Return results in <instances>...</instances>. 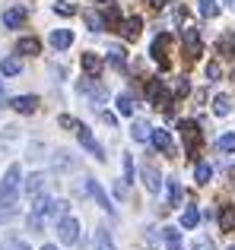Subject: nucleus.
Listing matches in <instances>:
<instances>
[{
	"instance_id": "1",
	"label": "nucleus",
	"mask_w": 235,
	"mask_h": 250,
	"mask_svg": "<svg viewBox=\"0 0 235 250\" xmlns=\"http://www.w3.org/2000/svg\"><path fill=\"white\" fill-rule=\"evenodd\" d=\"M19 181H23V168L10 165L3 181H0V212H6V215L13 212V203H16V193H19Z\"/></svg>"
},
{
	"instance_id": "2",
	"label": "nucleus",
	"mask_w": 235,
	"mask_h": 250,
	"mask_svg": "<svg viewBox=\"0 0 235 250\" xmlns=\"http://www.w3.org/2000/svg\"><path fill=\"white\" fill-rule=\"evenodd\" d=\"M146 98H149V104H153V108H162L165 114H172V108H175V95L165 89V83H162L159 76L146 83Z\"/></svg>"
},
{
	"instance_id": "3",
	"label": "nucleus",
	"mask_w": 235,
	"mask_h": 250,
	"mask_svg": "<svg viewBox=\"0 0 235 250\" xmlns=\"http://www.w3.org/2000/svg\"><path fill=\"white\" fill-rule=\"evenodd\" d=\"M178 133H181V140H185L188 159H197V149H200V143H204V133H200V127H197L194 121H178Z\"/></svg>"
},
{
	"instance_id": "4",
	"label": "nucleus",
	"mask_w": 235,
	"mask_h": 250,
	"mask_svg": "<svg viewBox=\"0 0 235 250\" xmlns=\"http://www.w3.org/2000/svg\"><path fill=\"white\" fill-rule=\"evenodd\" d=\"M57 241L67 247L80 244V219H73V215H64V219H57Z\"/></svg>"
},
{
	"instance_id": "5",
	"label": "nucleus",
	"mask_w": 235,
	"mask_h": 250,
	"mask_svg": "<svg viewBox=\"0 0 235 250\" xmlns=\"http://www.w3.org/2000/svg\"><path fill=\"white\" fill-rule=\"evenodd\" d=\"M181 44H185V54H188V61H197V57L204 54V38H200V29L188 25V29L181 32Z\"/></svg>"
},
{
	"instance_id": "6",
	"label": "nucleus",
	"mask_w": 235,
	"mask_h": 250,
	"mask_svg": "<svg viewBox=\"0 0 235 250\" xmlns=\"http://www.w3.org/2000/svg\"><path fill=\"white\" fill-rule=\"evenodd\" d=\"M168 48H172V35H156V42H153V48H149V54H153V61L159 63V70H168Z\"/></svg>"
},
{
	"instance_id": "7",
	"label": "nucleus",
	"mask_w": 235,
	"mask_h": 250,
	"mask_svg": "<svg viewBox=\"0 0 235 250\" xmlns=\"http://www.w3.org/2000/svg\"><path fill=\"white\" fill-rule=\"evenodd\" d=\"M149 143H153V149H159L162 155H175V143L172 136H168V130H149Z\"/></svg>"
},
{
	"instance_id": "8",
	"label": "nucleus",
	"mask_w": 235,
	"mask_h": 250,
	"mask_svg": "<svg viewBox=\"0 0 235 250\" xmlns=\"http://www.w3.org/2000/svg\"><path fill=\"white\" fill-rule=\"evenodd\" d=\"M86 193L93 196V200L99 203L102 209H108V215H115V206H112V200H108V193L102 190V184H99V181H93V177H86Z\"/></svg>"
},
{
	"instance_id": "9",
	"label": "nucleus",
	"mask_w": 235,
	"mask_h": 250,
	"mask_svg": "<svg viewBox=\"0 0 235 250\" xmlns=\"http://www.w3.org/2000/svg\"><path fill=\"white\" fill-rule=\"evenodd\" d=\"M76 136H80V143H83V149H89V152L95 155V159L99 162H105V149L99 146V143H95V136H93V130L86 127V124H83L80 130H76Z\"/></svg>"
},
{
	"instance_id": "10",
	"label": "nucleus",
	"mask_w": 235,
	"mask_h": 250,
	"mask_svg": "<svg viewBox=\"0 0 235 250\" xmlns=\"http://www.w3.org/2000/svg\"><path fill=\"white\" fill-rule=\"evenodd\" d=\"M140 174H143V184H146V190H149V193H159V187L165 184V181L159 177V171H156V165H153V162H143Z\"/></svg>"
},
{
	"instance_id": "11",
	"label": "nucleus",
	"mask_w": 235,
	"mask_h": 250,
	"mask_svg": "<svg viewBox=\"0 0 235 250\" xmlns=\"http://www.w3.org/2000/svg\"><path fill=\"white\" fill-rule=\"evenodd\" d=\"M45 184H48V174H42V171H35V174H29L25 177V184H23V190H25V196H42V190H45Z\"/></svg>"
},
{
	"instance_id": "12",
	"label": "nucleus",
	"mask_w": 235,
	"mask_h": 250,
	"mask_svg": "<svg viewBox=\"0 0 235 250\" xmlns=\"http://www.w3.org/2000/svg\"><path fill=\"white\" fill-rule=\"evenodd\" d=\"M10 108L16 111V114H35L38 111V95H16L10 102Z\"/></svg>"
},
{
	"instance_id": "13",
	"label": "nucleus",
	"mask_w": 235,
	"mask_h": 250,
	"mask_svg": "<svg viewBox=\"0 0 235 250\" xmlns=\"http://www.w3.org/2000/svg\"><path fill=\"white\" fill-rule=\"evenodd\" d=\"M25 6H10V10H3V29H19V25L25 22Z\"/></svg>"
},
{
	"instance_id": "14",
	"label": "nucleus",
	"mask_w": 235,
	"mask_h": 250,
	"mask_svg": "<svg viewBox=\"0 0 235 250\" xmlns=\"http://www.w3.org/2000/svg\"><path fill=\"white\" fill-rule=\"evenodd\" d=\"M48 42H51V48H54V51H67L70 44H73V32H70V29H54L48 35Z\"/></svg>"
},
{
	"instance_id": "15",
	"label": "nucleus",
	"mask_w": 235,
	"mask_h": 250,
	"mask_svg": "<svg viewBox=\"0 0 235 250\" xmlns=\"http://www.w3.org/2000/svg\"><path fill=\"white\" fill-rule=\"evenodd\" d=\"M16 54H25V57H35V54H42V42H38L35 35H25V38H19V42H16Z\"/></svg>"
},
{
	"instance_id": "16",
	"label": "nucleus",
	"mask_w": 235,
	"mask_h": 250,
	"mask_svg": "<svg viewBox=\"0 0 235 250\" xmlns=\"http://www.w3.org/2000/svg\"><path fill=\"white\" fill-rule=\"evenodd\" d=\"M102 57L99 54H93V51H86V54H83V70H86V76L89 80H99V73H102Z\"/></svg>"
},
{
	"instance_id": "17",
	"label": "nucleus",
	"mask_w": 235,
	"mask_h": 250,
	"mask_svg": "<svg viewBox=\"0 0 235 250\" xmlns=\"http://www.w3.org/2000/svg\"><path fill=\"white\" fill-rule=\"evenodd\" d=\"M140 29H143V19L140 16H130V19H124V22H121V29H118V32H121L127 42H134V38L140 35Z\"/></svg>"
},
{
	"instance_id": "18",
	"label": "nucleus",
	"mask_w": 235,
	"mask_h": 250,
	"mask_svg": "<svg viewBox=\"0 0 235 250\" xmlns=\"http://www.w3.org/2000/svg\"><path fill=\"white\" fill-rule=\"evenodd\" d=\"M105 61L112 63V67L118 70V73H124V70H127V57H124V48H121V44H115V48H108Z\"/></svg>"
},
{
	"instance_id": "19",
	"label": "nucleus",
	"mask_w": 235,
	"mask_h": 250,
	"mask_svg": "<svg viewBox=\"0 0 235 250\" xmlns=\"http://www.w3.org/2000/svg\"><path fill=\"white\" fill-rule=\"evenodd\" d=\"M216 51H219L223 57H235V32H223V35H219Z\"/></svg>"
},
{
	"instance_id": "20",
	"label": "nucleus",
	"mask_w": 235,
	"mask_h": 250,
	"mask_svg": "<svg viewBox=\"0 0 235 250\" xmlns=\"http://www.w3.org/2000/svg\"><path fill=\"white\" fill-rule=\"evenodd\" d=\"M83 19H86L89 32H102V29H108V25H105V16H102L99 10H83Z\"/></svg>"
},
{
	"instance_id": "21",
	"label": "nucleus",
	"mask_w": 235,
	"mask_h": 250,
	"mask_svg": "<svg viewBox=\"0 0 235 250\" xmlns=\"http://www.w3.org/2000/svg\"><path fill=\"white\" fill-rule=\"evenodd\" d=\"M54 168L57 171H70V168H76V159L67 152V149H57L54 152Z\"/></svg>"
},
{
	"instance_id": "22",
	"label": "nucleus",
	"mask_w": 235,
	"mask_h": 250,
	"mask_svg": "<svg viewBox=\"0 0 235 250\" xmlns=\"http://www.w3.org/2000/svg\"><path fill=\"white\" fill-rule=\"evenodd\" d=\"M0 73L3 76H19L23 73V61H19V57H3V61H0Z\"/></svg>"
},
{
	"instance_id": "23",
	"label": "nucleus",
	"mask_w": 235,
	"mask_h": 250,
	"mask_svg": "<svg viewBox=\"0 0 235 250\" xmlns=\"http://www.w3.org/2000/svg\"><path fill=\"white\" fill-rule=\"evenodd\" d=\"M219 228H223V231H235V206L219 209Z\"/></svg>"
},
{
	"instance_id": "24",
	"label": "nucleus",
	"mask_w": 235,
	"mask_h": 250,
	"mask_svg": "<svg viewBox=\"0 0 235 250\" xmlns=\"http://www.w3.org/2000/svg\"><path fill=\"white\" fill-rule=\"evenodd\" d=\"M229 111H232V98L229 95H216L213 98V114L216 117H226Z\"/></svg>"
},
{
	"instance_id": "25",
	"label": "nucleus",
	"mask_w": 235,
	"mask_h": 250,
	"mask_svg": "<svg viewBox=\"0 0 235 250\" xmlns=\"http://www.w3.org/2000/svg\"><path fill=\"white\" fill-rule=\"evenodd\" d=\"M197 222H200V212H197V206H185V212H181V225L191 231V228H197Z\"/></svg>"
},
{
	"instance_id": "26",
	"label": "nucleus",
	"mask_w": 235,
	"mask_h": 250,
	"mask_svg": "<svg viewBox=\"0 0 235 250\" xmlns=\"http://www.w3.org/2000/svg\"><path fill=\"white\" fill-rule=\"evenodd\" d=\"M149 130H153V127H149V124H146V121H134V124H130V136H134V140H137V143H143V140H149Z\"/></svg>"
},
{
	"instance_id": "27",
	"label": "nucleus",
	"mask_w": 235,
	"mask_h": 250,
	"mask_svg": "<svg viewBox=\"0 0 235 250\" xmlns=\"http://www.w3.org/2000/svg\"><path fill=\"white\" fill-rule=\"evenodd\" d=\"M118 111H121L124 117H134V111H137V104H134V98L127 95V92H121L118 95Z\"/></svg>"
},
{
	"instance_id": "28",
	"label": "nucleus",
	"mask_w": 235,
	"mask_h": 250,
	"mask_svg": "<svg viewBox=\"0 0 235 250\" xmlns=\"http://www.w3.org/2000/svg\"><path fill=\"white\" fill-rule=\"evenodd\" d=\"M162 238H165L168 250H185V244H181V234L175 231V228H162Z\"/></svg>"
},
{
	"instance_id": "29",
	"label": "nucleus",
	"mask_w": 235,
	"mask_h": 250,
	"mask_svg": "<svg viewBox=\"0 0 235 250\" xmlns=\"http://www.w3.org/2000/svg\"><path fill=\"white\" fill-rule=\"evenodd\" d=\"M194 177H197V184H210V181H213L210 162H197V168H194Z\"/></svg>"
},
{
	"instance_id": "30",
	"label": "nucleus",
	"mask_w": 235,
	"mask_h": 250,
	"mask_svg": "<svg viewBox=\"0 0 235 250\" xmlns=\"http://www.w3.org/2000/svg\"><path fill=\"white\" fill-rule=\"evenodd\" d=\"M165 190H168V206H178V203H181V187H178L175 177H168V181H165Z\"/></svg>"
},
{
	"instance_id": "31",
	"label": "nucleus",
	"mask_w": 235,
	"mask_h": 250,
	"mask_svg": "<svg viewBox=\"0 0 235 250\" xmlns=\"http://www.w3.org/2000/svg\"><path fill=\"white\" fill-rule=\"evenodd\" d=\"M95 250H115V241H112V234H108L105 228L95 231Z\"/></svg>"
},
{
	"instance_id": "32",
	"label": "nucleus",
	"mask_w": 235,
	"mask_h": 250,
	"mask_svg": "<svg viewBox=\"0 0 235 250\" xmlns=\"http://www.w3.org/2000/svg\"><path fill=\"white\" fill-rule=\"evenodd\" d=\"M197 3H200V16H207V19L219 16V3H216V0H197Z\"/></svg>"
},
{
	"instance_id": "33",
	"label": "nucleus",
	"mask_w": 235,
	"mask_h": 250,
	"mask_svg": "<svg viewBox=\"0 0 235 250\" xmlns=\"http://www.w3.org/2000/svg\"><path fill=\"white\" fill-rule=\"evenodd\" d=\"M216 146H219V152H235V133H223L216 140Z\"/></svg>"
},
{
	"instance_id": "34",
	"label": "nucleus",
	"mask_w": 235,
	"mask_h": 250,
	"mask_svg": "<svg viewBox=\"0 0 235 250\" xmlns=\"http://www.w3.org/2000/svg\"><path fill=\"white\" fill-rule=\"evenodd\" d=\"M54 13H57V16H73L76 6H73V3H67V0H57V3H54Z\"/></svg>"
},
{
	"instance_id": "35",
	"label": "nucleus",
	"mask_w": 235,
	"mask_h": 250,
	"mask_svg": "<svg viewBox=\"0 0 235 250\" xmlns=\"http://www.w3.org/2000/svg\"><path fill=\"white\" fill-rule=\"evenodd\" d=\"M124 184H134V155H124Z\"/></svg>"
},
{
	"instance_id": "36",
	"label": "nucleus",
	"mask_w": 235,
	"mask_h": 250,
	"mask_svg": "<svg viewBox=\"0 0 235 250\" xmlns=\"http://www.w3.org/2000/svg\"><path fill=\"white\" fill-rule=\"evenodd\" d=\"M57 124H61V127H67V130H80L83 127V124L76 121V117H70V114H61V117H57Z\"/></svg>"
},
{
	"instance_id": "37",
	"label": "nucleus",
	"mask_w": 235,
	"mask_h": 250,
	"mask_svg": "<svg viewBox=\"0 0 235 250\" xmlns=\"http://www.w3.org/2000/svg\"><path fill=\"white\" fill-rule=\"evenodd\" d=\"M219 76H223L219 63H207V80H210V83H219Z\"/></svg>"
},
{
	"instance_id": "38",
	"label": "nucleus",
	"mask_w": 235,
	"mask_h": 250,
	"mask_svg": "<svg viewBox=\"0 0 235 250\" xmlns=\"http://www.w3.org/2000/svg\"><path fill=\"white\" fill-rule=\"evenodd\" d=\"M191 247H194V250H216V244H213L210 238H197V241H194Z\"/></svg>"
},
{
	"instance_id": "39",
	"label": "nucleus",
	"mask_w": 235,
	"mask_h": 250,
	"mask_svg": "<svg viewBox=\"0 0 235 250\" xmlns=\"http://www.w3.org/2000/svg\"><path fill=\"white\" fill-rule=\"evenodd\" d=\"M6 250H32V247L25 244V241H19V238H10L6 241Z\"/></svg>"
},
{
	"instance_id": "40",
	"label": "nucleus",
	"mask_w": 235,
	"mask_h": 250,
	"mask_svg": "<svg viewBox=\"0 0 235 250\" xmlns=\"http://www.w3.org/2000/svg\"><path fill=\"white\" fill-rule=\"evenodd\" d=\"M175 92H178V95H188V92H191V83H188V76H181V80H178Z\"/></svg>"
},
{
	"instance_id": "41",
	"label": "nucleus",
	"mask_w": 235,
	"mask_h": 250,
	"mask_svg": "<svg viewBox=\"0 0 235 250\" xmlns=\"http://www.w3.org/2000/svg\"><path fill=\"white\" fill-rule=\"evenodd\" d=\"M149 6L153 10H165V6H172V0H149Z\"/></svg>"
},
{
	"instance_id": "42",
	"label": "nucleus",
	"mask_w": 235,
	"mask_h": 250,
	"mask_svg": "<svg viewBox=\"0 0 235 250\" xmlns=\"http://www.w3.org/2000/svg\"><path fill=\"white\" fill-rule=\"evenodd\" d=\"M102 121H105L108 127H115V124H118V117L112 114V111H102Z\"/></svg>"
},
{
	"instance_id": "43",
	"label": "nucleus",
	"mask_w": 235,
	"mask_h": 250,
	"mask_svg": "<svg viewBox=\"0 0 235 250\" xmlns=\"http://www.w3.org/2000/svg\"><path fill=\"white\" fill-rule=\"evenodd\" d=\"M42 250H57V244H45V247H42Z\"/></svg>"
},
{
	"instance_id": "44",
	"label": "nucleus",
	"mask_w": 235,
	"mask_h": 250,
	"mask_svg": "<svg viewBox=\"0 0 235 250\" xmlns=\"http://www.w3.org/2000/svg\"><path fill=\"white\" fill-rule=\"evenodd\" d=\"M0 98H3V80H0Z\"/></svg>"
},
{
	"instance_id": "45",
	"label": "nucleus",
	"mask_w": 235,
	"mask_h": 250,
	"mask_svg": "<svg viewBox=\"0 0 235 250\" xmlns=\"http://www.w3.org/2000/svg\"><path fill=\"white\" fill-rule=\"evenodd\" d=\"M232 184H235V168H232Z\"/></svg>"
},
{
	"instance_id": "46",
	"label": "nucleus",
	"mask_w": 235,
	"mask_h": 250,
	"mask_svg": "<svg viewBox=\"0 0 235 250\" xmlns=\"http://www.w3.org/2000/svg\"><path fill=\"white\" fill-rule=\"evenodd\" d=\"M229 250H235V244H232V247H229Z\"/></svg>"
}]
</instances>
